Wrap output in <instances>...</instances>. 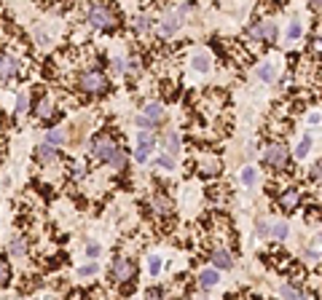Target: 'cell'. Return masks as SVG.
Returning <instances> with one entry per match:
<instances>
[{
  "mask_svg": "<svg viewBox=\"0 0 322 300\" xmlns=\"http://www.w3.org/2000/svg\"><path fill=\"white\" fill-rule=\"evenodd\" d=\"M91 153H94L97 161H105V164H110V166H118V169H124V164H127L121 145H118L113 137H108V134L94 137V142H91Z\"/></svg>",
  "mask_w": 322,
  "mask_h": 300,
  "instance_id": "6da1fadb",
  "label": "cell"
},
{
  "mask_svg": "<svg viewBox=\"0 0 322 300\" xmlns=\"http://www.w3.org/2000/svg\"><path fill=\"white\" fill-rule=\"evenodd\" d=\"M89 24L91 27H113L116 24V14H113V8L110 5H105V3H97V5H91V11H89Z\"/></svg>",
  "mask_w": 322,
  "mask_h": 300,
  "instance_id": "7a4b0ae2",
  "label": "cell"
},
{
  "mask_svg": "<svg viewBox=\"0 0 322 300\" xmlns=\"http://www.w3.org/2000/svg\"><path fill=\"white\" fill-rule=\"evenodd\" d=\"M78 86H81L83 91H91V94H102V91H108V78L97 70H86L78 78Z\"/></svg>",
  "mask_w": 322,
  "mask_h": 300,
  "instance_id": "3957f363",
  "label": "cell"
},
{
  "mask_svg": "<svg viewBox=\"0 0 322 300\" xmlns=\"http://www.w3.org/2000/svg\"><path fill=\"white\" fill-rule=\"evenodd\" d=\"M287 150L282 142H271L268 148L263 150V161H266V166H285L287 164Z\"/></svg>",
  "mask_w": 322,
  "mask_h": 300,
  "instance_id": "277c9868",
  "label": "cell"
},
{
  "mask_svg": "<svg viewBox=\"0 0 322 300\" xmlns=\"http://www.w3.org/2000/svg\"><path fill=\"white\" fill-rule=\"evenodd\" d=\"M153 145H156L153 134H150V131H140V137H137V153H134L137 161L145 164L150 158V153H153Z\"/></svg>",
  "mask_w": 322,
  "mask_h": 300,
  "instance_id": "5b68a950",
  "label": "cell"
},
{
  "mask_svg": "<svg viewBox=\"0 0 322 300\" xmlns=\"http://www.w3.org/2000/svg\"><path fill=\"white\" fill-rule=\"evenodd\" d=\"M134 265L129 263V260H124V257H118L116 263H113V279L116 282H129V279L134 276Z\"/></svg>",
  "mask_w": 322,
  "mask_h": 300,
  "instance_id": "8992f818",
  "label": "cell"
},
{
  "mask_svg": "<svg viewBox=\"0 0 322 300\" xmlns=\"http://www.w3.org/2000/svg\"><path fill=\"white\" fill-rule=\"evenodd\" d=\"M153 209L161 212V215H172V212H175V204H172V198H169V196L156 193V196H153Z\"/></svg>",
  "mask_w": 322,
  "mask_h": 300,
  "instance_id": "52a82bcc",
  "label": "cell"
},
{
  "mask_svg": "<svg viewBox=\"0 0 322 300\" xmlns=\"http://www.w3.org/2000/svg\"><path fill=\"white\" fill-rule=\"evenodd\" d=\"M16 75V59L8 54H0V78H11Z\"/></svg>",
  "mask_w": 322,
  "mask_h": 300,
  "instance_id": "ba28073f",
  "label": "cell"
},
{
  "mask_svg": "<svg viewBox=\"0 0 322 300\" xmlns=\"http://www.w3.org/2000/svg\"><path fill=\"white\" fill-rule=\"evenodd\" d=\"M212 263H215V268H231L234 265V257H231V252H226V249H215L212 252Z\"/></svg>",
  "mask_w": 322,
  "mask_h": 300,
  "instance_id": "9c48e42d",
  "label": "cell"
},
{
  "mask_svg": "<svg viewBox=\"0 0 322 300\" xmlns=\"http://www.w3.org/2000/svg\"><path fill=\"white\" fill-rule=\"evenodd\" d=\"M142 116H145L150 123H159L161 118H164V110H161V105H159V102H148V105H145V113H142Z\"/></svg>",
  "mask_w": 322,
  "mask_h": 300,
  "instance_id": "30bf717a",
  "label": "cell"
},
{
  "mask_svg": "<svg viewBox=\"0 0 322 300\" xmlns=\"http://www.w3.org/2000/svg\"><path fill=\"white\" fill-rule=\"evenodd\" d=\"M279 204H282V209H287V212H290V209H295V206H298V190H285V193H282V196H279Z\"/></svg>",
  "mask_w": 322,
  "mask_h": 300,
  "instance_id": "8fae6325",
  "label": "cell"
},
{
  "mask_svg": "<svg viewBox=\"0 0 322 300\" xmlns=\"http://www.w3.org/2000/svg\"><path fill=\"white\" fill-rule=\"evenodd\" d=\"M258 75H260V81H263V83H271V81H277V67H274L271 62H263L258 67Z\"/></svg>",
  "mask_w": 322,
  "mask_h": 300,
  "instance_id": "7c38bea8",
  "label": "cell"
},
{
  "mask_svg": "<svg viewBox=\"0 0 322 300\" xmlns=\"http://www.w3.org/2000/svg\"><path fill=\"white\" fill-rule=\"evenodd\" d=\"M199 284L204 287V290L215 287V284H218V271H215V268H204V271H201V276H199Z\"/></svg>",
  "mask_w": 322,
  "mask_h": 300,
  "instance_id": "4fadbf2b",
  "label": "cell"
},
{
  "mask_svg": "<svg viewBox=\"0 0 322 300\" xmlns=\"http://www.w3.org/2000/svg\"><path fill=\"white\" fill-rule=\"evenodd\" d=\"M35 156H38V161H54V158H57V148H51V145H38Z\"/></svg>",
  "mask_w": 322,
  "mask_h": 300,
  "instance_id": "5bb4252c",
  "label": "cell"
},
{
  "mask_svg": "<svg viewBox=\"0 0 322 300\" xmlns=\"http://www.w3.org/2000/svg\"><path fill=\"white\" fill-rule=\"evenodd\" d=\"M260 32H263V41H268V43L277 41V24H271V22H260Z\"/></svg>",
  "mask_w": 322,
  "mask_h": 300,
  "instance_id": "9a60e30c",
  "label": "cell"
},
{
  "mask_svg": "<svg viewBox=\"0 0 322 300\" xmlns=\"http://www.w3.org/2000/svg\"><path fill=\"white\" fill-rule=\"evenodd\" d=\"M309 150H312V134H306V137L298 142V148H295V156H298V158H306Z\"/></svg>",
  "mask_w": 322,
  "mask_h": 300,
  "instance_id": "2e32d148",
  "label": "cell"
},
{
  "mask_svg": "<svg viewBox=\"0 0 322 300\" xmlns=\"http://www.w3.org/2000/svg\"><path fill=\"white\" fill-rule=\"evenodd\" d=\"M177 32V16H167L161 22V35H175Z\"/></svg>",
  "mask_w": 322,
  "mask_h": 300,
  "instance_id": "e0dca14e",
  "label": "cell"
},
{
  "mask_svg": "<svg viewBox=\"0 0 322 300\" xmlns=\"http://www.w3.org/2000/svg\"><path fill=\"white\" fill-rule=\"evenodd\" d=\"M35 113H38L41 118H49V116H51V102H49L46 97H41V99L35 102Z\"/></svg>",
  "mask_w": 322,
  "mask_h": 300,
  "instance_id": "ac0fdd59",
  "label": "cell"
},
{
  "mask_svg": "<svg viewBox=\"0 0 322 300\" xmlns=\"http://www.w3.org/2000/svg\"><path fill=\"white\" fill-rule=\"evenodd\" d=\"M191 64H193V70H199V72H207V70H209V57H207V54H196V57H193V62H191Z\"/></svg>",
  "mask_w": 322,
  "mask_h": 300,
  "instance_id": "d6986e66",
  "label": "cell"
},
{
  "mask_svg": "<svg viewBox=\"0 0 322 300\" xmlns=\"http://www.w3.org/2000/svg\"><path fill=\"white\" fill-rule=\"evenodd\" d=\"M282 300H306V298L301 295V292L295 290V287H290V284H285V287H282Z\"/></svg>",
  "mask_w": 322,
  "mask_h": 300,
  "instance_id": "ffe728a7",
  "label": "cell"
},
{
  "mask_svg": "<svg viewBox=\"0 0 322 300\" xmlns=\"http://www.w3.org/2000/svg\"><path fill=\"white\" fill-rule=\"evenodd\" d=\"M64 142V134L59 129H51L49 134H46V145H51V148H54V145H62Z\"/></svg>",
  "mask_w": 322,
  "mask_h": 300,
  "instance_id": "44dd1931",
  "label": "cell"
},
{
  "mask_svg": "<svg viewBox=\"0 0 322 300\" xmlns=\"http://www.w3.org/2000/svg\"><path fill=\"white\" fill-rule=\"evenodd\" d=\"M148 271H150V276H159V273H161V257L159 255L148 257Z\"/></svg>",
  "mask_w": 322,
  "mask_h": 300,
  "instance_id": "7402d4cb",
  "label": "cell"
},
{
  "mask_svg": "<svg viewBox=\"0 0 322 300\" xmlns=\"http://www.w3.org/2000/svg\"><path fill=\"white\" fill-rule=\"evenodd\" d=\"M268 233H271L274 239H285L287 236V223H274L271 228H268Z\"/></svg>",
  "mask_w": 322,
  "mask_h": 300,
  "instance_id": "603a6c76",
  "label": "cell"
},
{
  "mask_svg": "<svg viewBox=\"0 0 322 300\" xmlns=\"http://www.w3.org/2000/svg\"><path fill=\"white\" fill-rule=\"evenodd\" d=\"M167 148H169V153H177V150H180V139H177V131H169V134H167Z\"/></svg>",
  "mask_w": 322,
  "mask_h": 300,
  "instance_id": "cb8c5ba5",
  "label": "cell"
},
{
  "mask_svg": "<svg viewBox=\"0 0 322 300\" xmlns=\"http://www.w3.org/2000/svg\"><path fill=\"white\" fill-rule=\"evenodd\" d=\"M255 180H258V177H255V169H250V166H247V169H242V182H245V185H255Z\"/></svg>",
  "mask_w": 322,
  "mask_h": 300,
  "instance_id": "d4e9b609",
  "label": "cell"
},
{
  "mask_svg": "<svg viewBox=\"0 0 322 300\" xmlns=\"http://www.w3.org/2000/svg\"><path fill=\"white\" fill-rule=\"evenodd\" d=\"M301 32H304V27H301L298 22L290 24V30H287V41H298V38H301Z\"/></svg>",
  "mask_w": 322,
  "mask_h": 300,
  "instance_id": "484cf974",
  "label": "cell"
},
{
  "mask_svg": "<svg viewBox=\"0 0 322 300\" xmlns=\"http://www.w3.org/2000/svg\"><path fill=\"white\" fill-rule=\"evenodd\" d=\"M148 27H150V19H148V16H137V19H134V30H137V32H145Z\"/></svg>",
  "mask_w": 322,
  "mask_h": 300,
  "instance_id": "4316f807",
  "label": "cell"
},
{
  "mask_svg": "<svg viewBox=\"0 0 322 300\" xmlns=\"http://www.w3.org/2000/svg\"><path fill=\"white\" fill-rule=\"evenodd\" d=\"M91 273H97V263H89V265L78 268V276H91Z\"/></svg>",
  "mask_w": 322,
  "mask_h": 300,
  "instance_id": "83f0119b",
  "label": "cell"
},
{
  "mask_svg": "<svg viewBox=\"0 0 322 300\" xmlns=\"http://www.w3.org/2000/svg\"><path fill=\"white\" fill-rule=\"evenodd\" d=\"M159 166H161V169H175V158L172 156H161L159 158Z\"/></svg>",
  "mask_w": 322,
  "mask_h": 300,
  "instance_id": "f1b7e54d",
  "label": "cell"
},
{
  "mask_svg": "<svg viewBox=\"0 0 322 300\" xmlns=\"http://www.w3.org/2000/svg\"><path fill=\"white\" fill-rule=\"evenodd\" d=\"M11 252H14V255H22V252H24V241H22V239H16V241L11 244Z\"/></svg>",
  "mask_w": 322,
  "mask_h": 300,
  "instance_id": "f546056e",
  "label": "cell"
},
{
  "mask_svg": "<svg viewBox=\"0 0 322 300\" xmlns=\"http://www.w3.org/2000/svg\"><path fill=\"white\" fill-rule=\"evenodd\" d=\"M312 177L317 180V182H322V161H320V164H314V169H312Z\"/></svg>",
  "mask_w": 322,
  "mask_h": 300,
  "instance_id": "4dcf8cb0",
  "label": "cell"
},
{
  "mask_svg": "<svg viewBox=\"0 0 322 300\" xmlns=\"http://www.w3.org/2000/svg\"><path fill=\"white\" fill-rule=\"evenodd\" d=\"M24 110H27V97L22 94V97L16 99V113H24Z\"/></svg>",
  "mask_w": 322,
  "mask_h": 300,
  "instance_id": "1f68e13d",
  "label": "cell"
},
{
  "mask_svg": "<svg viewBox=\"0 0 322 300\" xmlns=\"http://www.w3.org/2000/svg\"><path fill=\"white\" fill-rule=\"evenodd\" d=\"M86 255H89V257H97V255H100V246H97V244H89V246H86Z\"/></svg>",
  "mask_w": 322,
  "mask_h": 300,
  "instance_id": "d6a6232c",
  "label": "cell"
},
{
  "mask_svg": "<svg viewBox=\"0 0 322 300\" xmlns=\"http://www.w3.org/2000/svg\"><path fill=\"white\" fill-rule=\"evenodd\" d=\"M5 279H8V271H5V265H0V284H3Z\"/></svg>",
  "mask_w": 322,
  "mask_h": 300,
  "instance_id": "836d02e7",
  "label": "cell"
},
{
  "mask_svg": "<svg viewBox=\"0 0 322 300\" xmlns=\"http://www.w3.org/2000/svg\"><path fill=\"white\" fill-rule=\"evenodd\" d=\"M320 241H322V233H320Z\"/></svg>",
  "mask_w": 322,
  "mask_h": 300,
  "instance_id": "e575fe53",
  "label": "cell"
}]
</instances>
